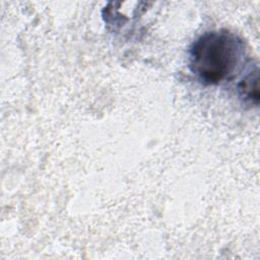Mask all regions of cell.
I'll return each mask as SVG.
<instances>
[{"mask_svg":"<svg viewBox=\"0 0 260 260\" xmlns=\"http://www.w3.org/2000/svg\"><path fill=\"white\" fill-rule=\"evenodd\" d=\"M243 41L234 32L217 29L204 32L191 45L189 67L204 84L230 80L243 62Z\"/></svg>","mask_w":260,"mask_h":260,"instance_id":"cell-1","label":"cell"},{"mask_svg":"<svg viewBox=\"0 0 260 260\" xmlns=\"http://www.w3.org/2000/svg\"><path fill=\"white\" fill-rule=\"evenodd\" d=\"M259 71L256 66L248 72L238 84V91L240 98L246 104L257 106L259 103Z\"/></svg>","mask_w":260,"mask_h":260,"instance_id":"cell-2","label":"cell"}]
</instances>
